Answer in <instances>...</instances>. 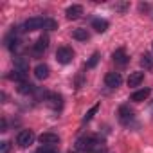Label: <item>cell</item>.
Instances as JSON below:
<instances>
[{
  "mask_svg": "<svg viewBox=\"0 0 153 153\" xmlns=\"http://www.w3.org/2000/svg\"><path fill=\"white\" fill-rule=\"evenodd\" d=\"M72 58H74V51H72L70 47H59V49L56 51V59H58L59 63H63V65L70 63Z\"/></svg>",
  "mask_w": 153,
  "mask_h": 153,
  "instance_id": "cell-2",
  "label": "cell"
},
{
  "mask_svg": "<svg viewBox=\"0 0 153 153\" xmlns=\"http://www.w3.org/2000/svg\"><path fill=\"white\" fill-rule=\"evenodd\" d=\"M115 9H117V11H126V9H128V4H126V2H124V4H115Z\"/></svg>",
  "mask_w": 153,
  "mask_h": 153,
  "instance_id": "cell-27",
  "label": "cell"
},
{
  "mask_svg": "<svg viewBox=\"0 0 153 153\" xmlns=\"http://www.w3.org/2000/svg\"><path fill=\"white\" fill-rule=\"evenodd\" d=\"M140 65L144 68H153V56L151 54H144L142 59H140Z\"/></svg>",
  "mask_w": 153,
  "mask_h": 153,
  "instance_id": "cell-20",
  "label": "cell"
},
{
  "mask_svg": "<svg viewBox=\"0 0 153 153\" xmlns=\"http://www.w3.org/2000/svg\"><path fill=\"white\" fill-rule=\"evenodd\" d=\"M114 61L119 63V65H124V63L128 61V56H126L124 49H117V51L114 52Z\"/></svg>",
  "mask_w": 153,
  "mask_h": 153,
  "instance_id": "cell-16",
  "label": "cell"
},
{
  "mask_svg": "<svg viewBox=\"0 0 153 153\" xmlns=\"http://www.w3.org/2000/svg\"><path fill=\"white\" fill-rule=\"evenodd\" d=\"M49 67L45 65V63H40V65H36V68H34V76H36V79H47L49 78Z\"/></svg>",
  "mask_w": 153,
  "mask_h": 153,
  "instance_id": "cell-10",
  "label": "cell"
},
{
  "mask_svg": "<svg viewBox=\"0 0 153 153\" xmlns=\"http://www.w3.org/2000/svg\"><path fill=\"white\" fill-rule=\"evenodd\" d=\"M27 68H29V63H27V59H24V58H15V70H20V72H27Z\"/></svg>",
  "mask_w": 153,
  "mask_h": 153,
  "instance_id": "cell-17",
  "label": "cell"
},
{
  "mask_svg": "<svg viewBox=\"0 0 153 153\" xmlns=\"http://www.w3.org/2000/svg\"><path fill=\"white\" fill-rule=\"evenodd\" d=\"M65 15H67V18H68V20H76V18H79V16L83 15V7H81L79 4H74V6L67 7Z\"/></svg>",
  "mask_w": 153,
  "mask_h": 153,
  "instance_id": "cell-7",
  "label": "cell"
},
{
  "mask_svg": "<svg viewBox=\"0 0 153 153\" xmlns=\"http://www.w3.org/2000/svg\"><path fill=\"white\" fill-rule=\"evenodd\" d=\"M43 29H47V31H54V29H58V22L52 20V18H45V27H43Z\"/></svg>",
  "mask_w": 153,
  "mask_h": 153,
  "instance_id": "cell-22",
  "label": "cell"
},
{
  "mask_svg": "<svg viewBox=\"0 0 153 153\" xmlns=\"http://www.w3.org/2000/svg\"><path fill=\"white\" fill-rule=\"evenodd\" d=\"M97 61H99V52H94V54L90 56V59L87 61V68H94V67L97 65Z\"/></svg>",
  "mask_w": 153,
  "mask_h": 153,
  "instance_id": "cell-21",
  "label": "cell"
},
{
  "mask_svg": "<svg viewBox=\"0 0 153 153\" xmlns=\"http://www.w3.org/2000/svg\"><path fill=\"white\" fill-rule=\"evenodd\" d=\"M119 119H121V123L128 124L130 121H133V110H130V106L123 105V106L119 108Z\"/></svg>",
  "mask_w": 153,
  "mask_h": 153,
  "instance_id": "cell-8",
  "label": "cell"
},
{
  "mask_svg": "<svg viewBox=\"0 0 153 153\" xmlns=\"http://www.w3.org/2000/svg\"><path fill=\"white\" fill-rule=\"evenodd\" d=\"M106 151V146L103 140L96 139V137H90L88 139V146H87V153H105Z\"/></svg>",
  "mask_w": 153,
  "mask_h": 153,
  "instance_id": "cell-3",
  "label": "cell"
},
{
  "mask_svg": "<svg viewBox=\"0 0 153 153\" xmlns=\"http://www.w3.org/2000/svg\"><path fill=\"white\" fill-rule=\"evenodd\" d=\"M25 78H27V72H20V70H13V72L9 74V79L18 81V83H24Z\"/></svg>",
  "mask_w": 153,
  "mask_h": 153,
  "instance_id": "cell-18",
  "label": "cell"
},
{
  "mask_svg": "<svg viewBox=\"0 0 153 153\" xmlns=\"http://www.w3.org/2000/svg\"><path fill=\"white\" fill-rule=\"evenodd\" d=\"M139 9L142 11V13H148V11H151V4H139Z\"/></svg>",
  "mask_w": 153,
  "mask_h": 153,
  "instance_id": "cell-26",
  "label": "cell"
},
{
  "mask_svg": "<svg viewBox=\"0 0 153 153\" xmlns=\"http://www.w3.org/2000/svg\"><path fill=\"white\" fill-rule=\"evenodd\" d=\"M105 83H106V87H110V88H117V87L123 83V76H121L119 72H108V74L105 76Z\"/></svg>",
  "mask_w": 153,
  "mask_h": 153,
  "instance_id": "cell-5",
  "label": "cell"
},
{
  "mask_svg": "<svg viewBox=\"0 0 153 153\" xmlns=\"http://www.w3.org/2000/svg\"><path fill=\"white\" fill-rule=\"evenodd\" d=\"M45 27V18H29L25 24H24V31H38V29H43Z\"/></svg>",
  "mask_w": 153,
  "mask_h": 153,
  "instance_id": "cell-4",
  "label": "cell"
},
{
  "mask_svg": "<svg viewBox=\"0 0 153 153\" xmlns=\"http://www.w3.org/2000/svg\"><path fill=\"white\" fill-rule=\"evenodd\" d=\"M72 38L78 40V42H87V40L90 38V34L87 33V29H76V31L72 33Z\"/></svg>",
  "mask_w": 153,
  "mask_h": 153,
  "instance_id": "cell-14",
  "label": "cell"
},
{
  "mask_svg": "<svg viewBox=\"0 0 153 153\" xmlns=\"http://www.w3.org/2000/svg\"><path fill=\"white\" fill-rule=\"evenodd\" d=\"M149 92H151L149 88H142V90H137V92H133V94H131V101H135V103H140V101L148 99Z\"/></svg>",
  "mask_w": 153,
  "mask_h": 153,
  "instance_id": "cell-12",
  "label": "cell"
},
{
  "mask_svg": "<svg viewBox=\"0 0 153 153\" xmlns=\"http://www.w3.org/2000/svg\"><path fill=\"white\" fill-rule=\"evenodd\" d=\"M47 47H49V36H47V34H43V36H40V38H38V42L34 43V52H36V54H42Z\"/></svg>",
  "mask_w": 153,
  "mask_h": 153,
  "instance_id": "cell-11",
  "label": "cell"
},
{
  "mask_svg": "<svg viewBox=\"0 0 153 153\" xmlns=\"http://www.w3.org/2000/svg\"><path fill=\"white\" fill-rule=\"evenodd\" d=\"M34 133H33V130H24V131H20L18 133V137H16V144L20 146V148H27V146H31L33 142H34Z\"/></svg>",
  "mask_w": 153,
  "mask_h": 153,
  "instance_id": "cell-1",
  "label": "cell"
},
{
  "mask_svg": "<svg viewBox=\"0 0 153 153\" xmlns=\"http://www.w3.org/2000/svg\"><path fill=\"white\" fill-rule=\"evenodd\" d=\"M38 140L43 144V146H54V144H58L59 142V137L56 135V133H42L40 137H38Z\"/></svg>",
  "mask_w": 153,
  "mask_h": 153,
  "instance_id": "cell-6",
  "label": "cell"
},
{
  "mask_svg": "<svg viewBox=\"0 0 153 153\" xmlns=\"http://www.w3.org/2000/svg\"><path fill=\"white\" fill-rule=\"evenodd\" d=\"M144 81V72H131L128 78V87H139Z\"/></svg>",
  "mask_w": 153,
  "mask_h": 153,
  "instance_id": "cell-9",
  "label": "cell"
},
{
  "mask_svg": "<svg viewBox=\"0 0 153 153\" xmlns=\"http://www.w3.org/2000/svg\"><path fill=\"white\" fill-rule=\"evenodd\" d=\"M47 99H49V105H51V108H54V110H58V108H61V96H58V94H49L47 96Z\"/></svg>",
  "mask_w": 153,
  "mask_h": 153,
  "instance_id": "cell-13",
  "label": "cell"
},
{
  "mask_svg": "<svg viewBox=\"0 0 153 153\" xmlns=\"http://www.w3.org/2000/svg\"><path fill=\"white\" fill-rule=\"evenodd\" d=\"M97 110H99V105H94V106L87 112V115H85V119H83V121H85V123H87V121H90V119L96 115V112H97Z\"/></svg>",
  "mask_w": 153,
  "mask_h": 153,
  "instance_id": "cell-23",
  "label": "cell"
},
{
  "mask_svg": "<svg viewBox=\"0 0 153 153\" xmlns=\"http://www.w3.org/2000/svg\"><path fill=\"white\" fill-rule=\"evenodd\" d=\"M36 153H58V149L54 146H42Z\"/></svg>",
  "mask_w": 153,
  "mask_h": 153,
  "instance_id": "cell-24",
  "label": "cell"
},
{
  "mask_svg": "<svg viewBox=\"0 0 153 153\" xmlns=\"http://www.w3.org/2000/svg\"><path fill=\"white\" fill-rule=\"evenodd\" d=\"M92 27H94L97 33H105V31L108 29V22L103 20V18H96V20L92 22Z\"/></svg>",
  "mask_w": 153,
  "mask_h": 153,
  "instance_id": "cell-15",
  "label": "cell"
},
{
  "mask_svg": "<svg viewBox=\"0 0 153 153\" xmlns=\"http://www.w3.org/2000/svg\"><path fill=\"white\" fill-rule=\"evenodd\" d=\"M18 92H20V94H24V96H27V94H33V92H34V85H31V83L24 81V83H20V87H18Z\"/></svg>",
  "mask_w": 153,
  "mask_h": 153,
  "instance_id": "cell-19",
  "label": "cell"
},
{
  "mask_svg": "<svg viewBox=\"0 0 153 153\" xmlns=\"http://www.w3.org/2000/svg\"><path fill=\"white\" fill-rule=\"evenodd\" d=\"M9 142L7 140H4V142H0V153H9Z\"/></svg>",
  "mask_w": 153,
  "mask_h": 153,
  "instance_id": "cell-25",
  "label": "cell"
}]
</instances>
